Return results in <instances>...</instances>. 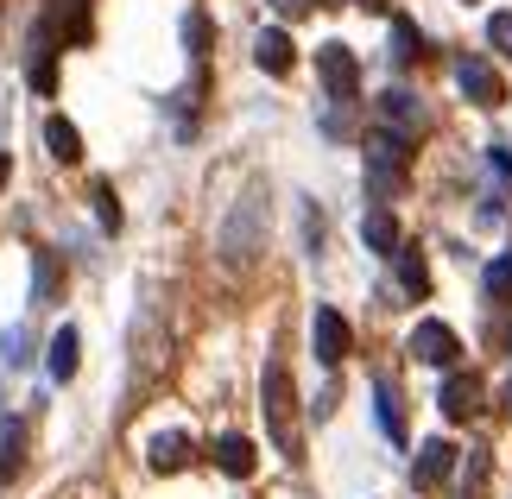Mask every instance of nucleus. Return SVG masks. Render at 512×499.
<instances>
[{"label": "nucleus", "mask_w": 512, "mask_h": 499, "mask_svg": "<svg viewBox=\"0 0 512 499\" xmlns=\"http://www.w3.org/2000/svg\"><path fill=\"white\" fill-rule=\"evenodd\" d=\"M456 462H462V449L443 443V436H430V443L418 449V462H411V487H418V493H443L449 481H456Z\"/></svg>", "instance_id": "nucleus-2"}, {"label": "nucleus", "mask_w": 512, "mask_h": 499, "mask_svg": "<svg viewBox=\"0 0 512 499\" xmlns=\"http://www.w3.org/2000/svg\"><path fill=\"white\" fill-rule=\"evenodd\" d=\"M481 398H487L481 373H449V379H443V398H437V405H443V417H449V424H475V417H481Z\"/></svg>", "instance_id": "nucleus-5"}, {"label": "nucleus", "mask_w": 512, "mask_h": 499, "mask_svg": "<svg viewBox=\"0 0 512 499\" xmlns=\"http://www.w3.org/2000/svg\"><path fill=\"white\" fill-rule=\"evenodd\" d=\"M392 266H399V285H405V297H411V304H424V297H430V272H424V259L418 253H392Z\"/></svg>", "instance_id": "nucleus-15"}, {"label": "nucleus", "mask_w": 512, "mask_h": 499, "mask_svg": "<svg viewBox=\"0 0 512 499\" xmlns=\"http://www.w3.org/2000/svg\"><path fill=\"white\" fill-rule=\"evenodd\" d=\"M424 57V38H418V26H411L405 13H392V64H418Z\"/></svg>", "instance_id": "nucleus-16"}, {"label": "nucleus", "mask_w": 512, "mask_h": 499, "mask_svg": "<svg viewBox=\"0 0 512 499\" xmlns=\"http://www.w3.org/2000/svg\"><path fill=\"white\" fill-rule=\"evenodd\" d=\"M45 146H51L57 165H76V158H83V133H76L64 114H51V121H45Z\"/></svg>", "instance_id": "nucleus-13"}, {"label": "nucleus", "mask_w": 512, "mask_h": 499, "mask_svg": "<svg viewBox=\"0 0 512 499\" xmlns=\"http://www.w3.org/2000/svg\"><path fill=\"white\" fill-rule=\"evenodd\" d=\"M487 297H494L500 310L512 304V259H494V266H487Z\"/></svg>", "instance_id": "nucleus-21"}, {"label": "nucleus", "mask_w": 512, "mask_h": 499, "mask_svg": "<svg viewBox=\"0 0 512 499\" xmlns=\"http://www.w3.org/2000/svg\"><path fill=\"white\" fill-rule=\"evenodd\" d=\"M7 177H13V158H7V152H0V184H7Z\"/></svg>", "instance_id": "nucleus-29"}, {"label": "nucleus", "mask_w": 512, "mask_h": 499, "mask_svg": "<svg viewBox=\"0 0 512 499\" xmlns=\"http://www.w3.org/2000/svg\"><path fill=\"white\" fill-rule=\"evenodd\" d=\"M253 462H260V455H253V443H247V436H215V468H222V474H234V481H247V474H253Z\"/></svg>", "instance_id": "nucleus-11"}, {"label": "nucleus", "mask_w": 512, "mask_h": 499, "mask_svg": "<svg viewBox=\"0 0 512 499\" xmlns=\"http://www.w3.org/2000/svg\"><path fill=\"white\" fill-rule=\"evenodd\" d=\"M19 462H26V424H7L0 430V481H13Z\"/></svg>", "instance_id": "nucleus-18"}, {"label": "nucleus", "mask_w": 512, "mask_h": 499, "mask_svg": "<svg viewBox=\"0 0 512 499\" xmlns=\"http://www.w3.org/2000/svg\"><path fill=\"white\" fill-rule=\"evenodd\" d=\"M373 398H380V430L392 443H405V405H399V386L392 379H373Z\"/></svg>", "instance_id": "nucleus-14"}, {"label": "nucleus", "mask_w": 512, "mask_h": 499, "mask_svg": "<svg viewBox=\"0 0 512 499\" xmlns=\"http://www.w3.org/2000/svg\"><path fill=\"white\" fill-rule=\"evenodd\" d=\"M348 348H354L348 316H342L336 304H323V310H317V361H323V367H342V361H348Z\"/></svg>", "instance_id": "nucleus-6"}, {"label": "nucleus", "mask_w": 512, "mask_h": 499, "mask_svg": "<svg viewBox=\"0 0 512 499\" xmlns=\"http://www.w3.org/2000/svg\"><path fill=\"white\" fill-rule=\"evenodd\" d=\"M184 45H190L196 57L209 51V13H190V19H184Z\"/></svg>", "instance_id": "nucleus-25"}, {"label": "nucleus", "mask_w": 512, "mask_h": 499, "mask_svg": "<svg viewBox=\"0 0 512 499\" xmlns=\"http://www.w3.org/2000/svg\"><path fill=\"white\" fill-rule=\"evenodd\" d=\"M411 165V139L405 133H373L367 139V177H373V196H386V177H399Z\"/></svg>", "instance_id": "nucleus-4"}, {"label": "nucleus", "mask_w": 512, "mask_h": 499, "mask_svg": "<svg viewBox=\"0 0 512 499\" xmlns=\"http://www.w3.org/2000/svg\"><path fill=\"white\" fill-rule=\"evenodd\" d=\"M411 354H418L424 367H456L462 342H456V329H449V323H418V329H411Z\"/></svg>", "instance_id": "nucleus-7"}, {"label": "nucleus", "mask_w": 512, "mask_h": 499, "mask_svg": "<svg viewBox=\"0 0 512 499\" xmlns=\"http://www.w3.org/2000/svg\"><path fill=\"white\" fill-rule=\"evenodd\" d=\"M487 462H494L487 449H468V481H462L468 499H481V493H487Z\"/></svg>", "instance_id": "nucleus-22"}, {"label": "nucleus", "mask_w": 512, "mask_h": 499, "mask_svg": "<svg viewBox=\"0 0 512 499\" xmlns=\"http://www.w3.org/2000/svg\"><path fill=\"white\" fill-rule=\"evenodd\" d=\"M354 7H373V13H380V7H386V0H354Z\"/></svg>", "instance_id": "nucleus-30"}, {"label": "nucleus", "mask_w": 512, "mask_h": 499, "mask_svg": "<svg viewBox=\"0 0 512 499\" xmlns=\"http://www.w3.org/2000/svg\"><path fill=\"white\" fill-rule=\"evenodd\" d=\"M361 234H367V247H373V253H386V259L399 253V222H392V215H367V228H361Z\"/></svg>", "instance_id": "nucleus-19"}, {"label": "nucleus", "mask_w": 512, "mask_h": 499, "mask_svg": "<svg viewBox=\"0 0 512 499\" xmlns=\"http://www.w3.org/2000/svg\"><path fill=\"white\" fill-rule=\"evenodd\" d=\"M310 7H317V0H272V13H285V19H304Z\"/></svg>", "instance_id": "nucleus-27"}, {"label": "nucleus", "mask_w": 512, "mask_h": 499, "mask_svg": "<svg viewBox=\"0 0 512 499\" xmlns=\"http://www.w3.org/2000/svg\"><path fill=\"white\" fill-rule=\"evenodd\" d=\"M380 114H386V127L392 133H424V108H418V95H411V89H386L380 95Z\"/></svg>", "instance_id": "nucleus-9"}, {"label": "nucleus", "mask_w": 512, "mask_h": 499, "mask_svg": "<svg viewBox=\"0 0 512 499\" xmlns=\"http://www.w3.org/2000/svg\"><path fill=\"white\" fill-rule=\"evenodd\" d=\"M89 196H95V215H102V228L114 234V228H121V203H114V184H102V177H95Z\"/></svg>", "instance_id": "nucleus-20"}, {"label": "nucleus", "mask_w": 512, "mask_h": 499, "mask_svg": "<svg viewBox=\"0 0 512 499\" xmlns=\"http://www.w3.org/2000/svg\"><path fill=\"white\" fill-rule=\"evenodd\" d=\"M57 285H64L57 259H51V253H38V297H57Z\"/></svg>", "instance_id": "nucleus-26"}, {"label": "nucleus", "mask_w": 512, "mask_h": 499, "mask_svg": "<svg viewBox=\"0 0 512 499\" xmlns=\"http://www.w3.org/2000/svg\"><path fill=\"white\" fill-rule=\"evenodd\" d=\"M487 45H494L500 57H512V13H494V19H487Z\"/></svg>", "instance_id": "nucleus-24"}, {"label": "nucleus", "mask_w": 512, "mask_h": 499, "mask_svg": "<svg viewBox=\"0 0 512 499\" xmlns=\"http://www.w3.org/2000/svg\"><path fill=\"white\" fill-rule=\"evenodd\" d=\"M253 57H260V70H266V76H291V57H298V45H291V32H285V26H272V32H260Z\"/></svg>", "instance_id": "nucleus-10"}, {"label": "nucleus", "mask_w": 512, "mask_h": 499, "mask_svg": "<svg viewBox=\"0 0 512 499\" xmlns=\"http://www.w3.org/2000/svg\"><path fill=\"white\" fill-rule=\"evenodd\" d=\"M196 462V443H190V436H152V468H159V474H177V468H190Z\"/></svg>", "instance_id": "nucleus-12"}, {"label": "nucleus", "mask_w": 512, "mask_h": 499, "mask_svg": "<svg viewBox=\"0 0 512 499\" xmlns=\"http://www.w3.org/2000/svg\"><path fill=\"white\" fill-rule=\"evenodd\" d=\"M260 392H266V424H272V443L291 449L298 443V417H291V405H298V392H291V373L272 361L266 379H260Z\"/></svg>", "instance_id": "nucleus-1"}, {"label": "nucleus", "mask_w": 512, "mask_h": 499, "mask_svg": "<svg viewBox=\"0 0 512 499\" xmlns=\"http://www.w3.org/2000/svg\"><path fill=\"white\" fill-rule=\"evenodd\" d=\"M32 89L38 95L57 89V57H51V45H38V57H32Z\"/></svg>", "instance_id": "nucleus-23"}, {"label": "nucleus", "mask_w": 512, "mask_h": 499, "mask_svg": "<svg viewBox=\"0 0 512 499\" xmlns=\"http://www.w3.org/2000/svg\"><path fill=\"white\" fill-rule=\"evenodd\" d=\"M317 70H323L329 95H342V102H354V89H361V64H354V51H348V45H323Z\"/></svg>", "instance_id": "nucleus-8"}, {"label": "nucleus", "mask_w": 512, "mask_h": 499, "mask_svg": "<svg viewBox=\"0 0 512 499\" xmlns=\"http://www.w3.org/2000/svg\"><path fill=\"white\" fill-rule=\"evenodd\" d=\"M456 89H462L475 108H500V102H506V76L487 64V57H456Z\"/></svg>", "instance_id": "nucleus-3"}, {"label": "nucleus", "mask_w": 512, "mask_h": 499, "mask_svg": "<svg viewBox=\"0 0 512 499\" xmlns=\"http://www.w3.org/2000/svg\"><path fill=\"white\" fill-rule=\"evenodd\" d=\"M76 348H83V342H76V329H57V335H51V354H45L51 379H70V373H76Z\"/></svg>", "instance_id": "nucleus-17"}, {"label": "nucleus", "mask_w": 512, "mask_h": 499, "mask_svg": "<svg viewBox=\"0 0 512 499\" xmlns=\"http://www.w3.org/2000/svg\"><path fill=\"white\" fill-rule=\"evenodd\" d=\"M494 165H500V171H512V146H494Z\"/></svg>", "instance_id": "nucleus-28"}]
</instances>
